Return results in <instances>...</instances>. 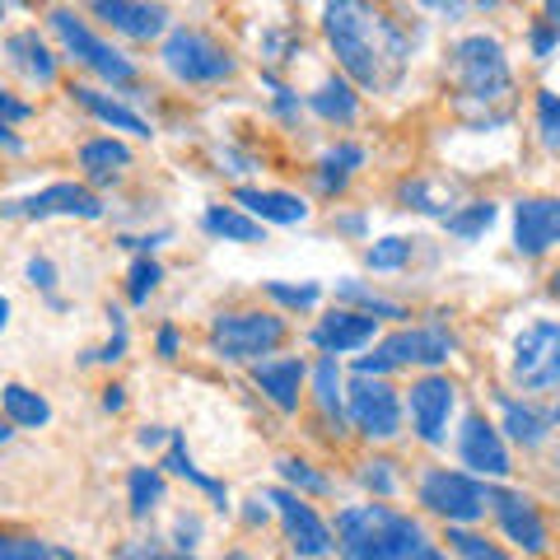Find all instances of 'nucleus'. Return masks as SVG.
Returning <instances> with one entry per match:
<instances>
[{"label":"nucleus","mask_w":560,"mask_h":560,"mask_svg":"<svg viewBox=\"0 0 560 560\" xmlns=\"http://www.w3.org/2000/svg\"><path fill=\"white\" fill-rule=\"evenodd\" d=\"M425 10H434V14H444V20H463L467 10H495L500 0H420Z\"/></svg>","instance_id":"37998d69"},{"label":"nucleus","mask_w":560,"mask_h":560,"mask_svg":"<svg viewBox=\"0 0 560 560\" xmlns=\"http://www.w3.org/2000/svg\"><path fill=\"white\" fill-rule=\"evenodd\" d=\"M420 504L448 523H477L486 514V486L477 477H467V471L434 467L420 481Z\"/></svg>","instance_id":"6e6552de"},{"label":"nucleus","mask_w":560,"mask_h":560,"mask_svg":"<svg viewBox=\"0 0 560 560\" xmlns=\"http://www.w3.org/2000/svg\"><path fill=\"white\" fill-rule=\"evenodd\" d=\"M0 560H70V551L33 537H0Z\"/></svg>","instance_id":"f704fd0d"},{"label":"nucleus","mask_w":560,"mask_h":560,"mask_svg":"<svg viewBox=\"0 0 560 560\" xmlns=\"http://www.w3.org/2000/svg\"><path fill=\"white\" fill-rule=\"evenodd\" d=\"M551 290H556V294H560V271H556V280H551Z\"/></svg>","instance_id":"680f3d73"},{"label":"nucleus","mask_w":560,"mask_h":560,"mask_svg":"<svg viewBox=\"0 0 560 560\" xmlns=\"http://www.w3.org/2000/svg\"><path fill=\"white\" fill-rule=\"evenodd\" d=\"M5 220H51V215H70V220H103V201L94 197L90 187L80 183H51L33 197H20V201H5L0 206Z\"/></svg>","instance_id":"1a4fd4ad"},{"label":"nucleus","mask_w":560,"mask_h":560,"mask_svg":"<svg viewBox=\"0 0 560 560\" xmlns=\"http://www.w3.org/2000/svg\"><path fill=\"white\" fill-rule=\"evenodd\" d=\"M280 341H285V318H276V313H224V318L210 323L215 355L234 364H253L271 355Z\"/></svg>","instance_id":"39448f33"},{"label":"nucleus","mask_w":560,"mask_h":560,"mask_svg":"<svg viewBox=\"0 0 560 560\" xmlns=\"http://www.w3.org/2000/svg\"><path fill=\"white\" fill-rule=\"evenodd\" d=\"M551 420H560V407H556V416H551Z\"/></svg>","instance_id":"0e129e2a"},{"label":"nucleus","mask_w":560,"mask_h":560,"mask_svg":"<svg viewBox=\"0 0 560 560\" xmlns=\"http://www.w3.org/2000/svg\"><path fill=\"white\" fill-rule=\"evenodd\" d=\"M267 500L280 510V523H285V537H290V551L294 556H327L337 541H331V528L308 510V504L294 495V490H267Z\"/></svg>","instance_id":"f8f14e48"},{"label":"nucleus","mask_w":560,"mask_h":560,"mask_svg":"<svg viewBox=\"0 0 560 560\" xmlns=\"http://www.w3.org/2000/svg\"><path fill=\"white\" fill-rule=\"evenodd\" d=\"M323 33L360 90H393L407 70V38L370 0H327Z\"/></svg>","instance_id":"f257e3e1"},{"label":"nucleus","mask_w":560,"mask_h":560,"mask_svg":"<svg viewBox=\"0 0 560 560\" xmlns=\"http://www.w3.org/2000/svg\"><path fill=\"white\" fill-rule=\"evenodd\" d=\"M234 201L257 215L261 224H304L308 220V206L300 197H290V191H261V187H238Z\"/></svg>","instance_id":"aec40b11"},{"label":"nucleus","mask_w":560,"mask_h":560,"mask_svg":"<svg viewBox=\"0 0 560 560\" xmlns=\"http://www.w3.org/2000/svg\"><path fill=\"white\" fill-rule=\"evenodd\" d=\"M164 238H168V234H150V238H121V243H127V248H136V253H150V248H160Z\"/></svg>","instance_id":"603ef678"},{"label":"nucleus","mask_w":560,"mask_h":560,"mask_svg":"<svg viewBox=\"0 0 560 560\" xmlns=\"http://www.w3.org/2000/svg\"><path fill=\"white\" fill-rule=\"evenodd\" d=\"M510 374L523 393H551L560 388V323H533L514 337Z\"/></svg>","instance_id":"423d86ee"},{"label":"nucleus","mask_w":560,"mask_h":560,"mask_svg":"<svg viewBox=\"0 0 560 560\" xmlns=\"http://www.w3.org/2000/svg\"><path fill=\"white\" fill-rule=\"evenodd\" d=\"M127 490H131V514L136 518H145L160 510V500H164V477L154 467H136L131 477H127Z\"/></svg>","instance_id":"2f4dec72"},{"label":"nucleus","mask_w":560,"mask_h":560,"mask_svg":"<svg viewBox=\"0 0 560 560\" xmlns=\"http://www.w3.org/2000/svg\"><path fill=\"white\" fill-rule=\"evenodd\" d=\"M495 215H500V206L495 201H471V206H463V210H448L444 215V230L453 234V238H481L490 224H495Z\"/></svg>","instance_id":"cd10ccee"},{"label":"nucleus","mask_w":560,"mask_h":560,"mask_svg":"<svg viewBox=\"0 0 560 560\" xmlns=\"http://www.w3.org/2000/svg\"><path fill=\"white\" fill-rule=\"evenodd\" d=\"M453 84H458L467 108H495V103H504L514 90L504 47L495 38H486V33L458 38L453 43Z\"/></svg>","instance_id":"7ed1b4c3"},{"label":"nucleus","mask_w":560,"mask_h":560,"mask_svg":"<svg viewBox=\"0 0 560 560\" xmlns=\"http://www.w3.org/2000/svg\"><path fill=\"white\" fill-rule=\"evenodd\" d=\"M28 285H38V290L51 294V285H57V267H51L47 257H33L28 261Z\"/></svg>","instance_id":"49530a36"},{"label":"nucleus","mask_w":560,"mask_h":560,"mask_svg":"<svg viewBox=\"0 0 560 560\" xmlns=\"http://www.w3.org/2000/svg\"><path fill=\"white\" fill-rule=\"evenodd\" d=\"M5 327H10V300L0 294V337H5Z\"/></svg>","instance_id":"13d9d810"},{"label":"nucleus","mask_w":560,"mask_h":560,"mask_svg":"<svg viewBox=\"0 0 560 560\" xmlns=\"http://www.w3.org/2000/svg\"><path fill=\"white\" fill-rule=\"evenodd\" d=\"M160 280H164V267L154 257H136L131 261V276H127V300L131 304H150V294L160 290Z\"/></svg>","instance_id":"72a5a7b5"},{"label":"nucleus","mask_w":560,"mask_h":560,"mask_svg":"<svg viewBox=\"0 0 560 560\" xmlns=\"http://www.w3.org/2000/svg\"><path fill=\"white\" fill-rule=\"evenodd\" d=\"M164 440H168V430H160V425H145V430H140V444H145V448L164 444Z\"/></svg>","instance_id":"864d4df0"},{"label":"nucleus","mask_w":560,"mask_h":560,"mask_svg":"<svg viewBox=\"0 0 560 560\" xmlns=\"http://www.w3.org/2000/svg\"><path fill=\"white\" fill-rule=\"evenodd\" d=\"M261 51H267L271 61H294L290 51H300V38H294V33H267V43H261Z\"/></svg>","instance_id":"a18cd8bd"},{"label":"nucleus","mask_w":560,"mask_h":560,"mask_svg":"<svg viewBox=\"0 0 560 560\" xmlns=\"http://www.w3.org/2000/svg\"><path fill=\"white\" fill-rule=\"evenodd\" d=\"M28 103H20V98H10L5 90H0V121H5V127H14V121H28Z\"/></svg>","instance_id":"09e8293b"},{"label":"nucleus","mask_w":560,"mask_h":560,"mask_svg":"<svg viewBox=\"0 0 560 560\" xmlns=\"http://www.w3.org/2000/svg\"><path fill=\"white\" fill-rule=\"evenodd\" d=\"M500 416H504V430H510V440L523 444V448H537L541 440H547V430H551V416L547 411L523 407V401H514V397H500Z\"/></svg>","instance_id":"5701e85b"},{"label":"nucleus","mask_w":560,"mask_h":560,"mask_svg":"<svg viewBox=\"0 0 560 560\" xmlns=\"http://www.w3.org/2000/svg\"><path fill=\"white\" fill-rule=\"evenodd\" d=\"M178 346H183V341H178V327H164V331H160V355H164V360H178Z\"/></svg>","instance_id":"3c124183"},{"label":"nucleus","mask_w":560,"mask_h":560,"mask_svg":"<svg viewBox=\"0 0 560 560\" xmlns=\"http://www.w3.org/2000/svg\"><path fill=\"white\" fill-rule=\"evenodd\" d=\"M5 57H10L14 70H24L33 84H57V57H51L47 43L33 28L10 33V38H5Z\"/></svg>","instance_id":"412c9836"},{"label":"nucleus","mask_w":560,"mask_h":560,"mask_svg":"<svg viewBox=\"0 0 560 560\" xmlns=\"http://www.w3.org/2000/svg\"><path fill=\"white\" fill-rule=\"evenodd\" d=\"M556 43H560V28L556 24H537L533 28V57H551Z\"/></svg>","instance_id":"de8ad7c7"},{"label":"nucleus","mask_w":560,"mask_h":560,"mask_svg":"<svg viewBox=\"0 0 560 560\" xmlns=\"http://www.w3.org/2000/svg\"><path fill=\"white\" fill-rule=\"evenodd\" d=\"M448 541H453V551H463V556H471V560H500V547H490V541L471 537V533H458V528H453Z\"/></svg>","instance_id":"c03bdc74"},{"label":"nucleus","mask_w":560,"mask_h":560,"mask_svg":"<svg viewBox=\"0 0 560 560\" xmlns=\"http://www.w3.org/2000/svg\"><path fill=\"white\" fill-rule=\"evenodd\" d=\"M261 518H267V504L253 500V504H248V523H261Z\"/></svg>","instance_id":"4d7b16f0"},{"label":"nucleus","mask_w":560,"mask_h":560,"mask_svg":"<svg viewBox=\"0 0 560 560\" xmlns=\"http://www.w3.org/2000/svg\"><path fill=\"white\" fill-rule=\"evenodd\" d=\"M547 24L560 28V0H547Z\"/></svg>","instance_id":"bf43d9fd"},{"label":"nucleus","mask_w":560,"mask_h":560,"mask_svg":"<svg viewBox=\"0 0 560 560\" xmlns=\"http://www.w3.org/2000/svg\"><path fill=\"white\" fill-rule=\"evenodd\" d=\"M374 313H360V308H331L327 318L313 327V346H323L327 355H346V350H360L374 341Z\"/></svg>","instance_id":"a211bd4d"},{"label":"nucleus","mask_w":560,"mask_h":560,"mask_svg":"<svg viewBox=\"0 0 560 560\" xmlns=\"http://www.w3.org/2000/svg\"><path fill=\"white\" fill-rule=\"evenodd\" d=\"M448 416H453V383L440 378V374L420 378L411 388V425H416V434L425 444H444Z\"/></svg>","instance_id":"2eb2a0df"},{"label":"nucleus","mask_w":560,"mask_h":560,"mask_svg":"<svg viewBox=\"0 0 560 560\" xmlns=\"http://www.w3.org/2000/svg\"><path fill=\"white\" fill-rule=\"evenodd\" d=\"M341 230H346V234H364V220H360V215H346Z\"/></svg>","instance_id":"6e6d98bb"},{"label":"nucleus","mask_w":560,"mask_h":560,"mask_svg":"<svg viewBox=\"0 0 560 560\" xmlns=\"http://www.w3.org/2000/svg\"><path fill=\"white\" fill-rule=\"evenodd\" d=\"M486 510H495L500 518V528L510 541H518L523 551H547V523L537 518V510L523 495H514V490H504V486H486Z\"/></svg>","instance_id":"4468645a"},{"label":"nucleus","mask_w":560,"mask_h":560,"mask_svg":"<svg viewBox=\"0 0 560 560\" xmlns=\"http://www.w3.org/2000/svg\"><path fill=\"white\" fill-rule=\"evenodd\" d=\"M337 547L350 560H434L440 551L425 541L420 523L388 504H355L337 514Z\"/></svg>","instance_id":"f03ea898"},{"label":"nucleus","mask_w":560,"mask_h":560,"mask_svg":"<svg viewBox=\"0 0 560 560\" xmlns=\"http://www.w3.org/2000/svg\"><path fill=\"white\" fill-rule=\"evenodd\" d=\"M537 131H541V145L560 150V94L551 90L537 94Z\"/></svg>","instance_id":"4c0bfd02"},{"label":"nucleus","mask_w":560,"mask_h":560,"mask_svg":"<svg viewBox=\"0 0 560 560\" xmlns=\"http://www.w3.org/2000/svg\"><path fill=\"white\" fill-rule=\"evenodd\" d=\"M556 467H560V453H556Z\"/></svg>","instance_id":"69168bd1"},{"label":"nucleus","mask_w":560,"mask_h":560,"mask_svg":"<svg viewBox=\"0 0 560 560\" xmlns=\"http://www.w3.org/2000/svg\"><path fill=\"white\" fill-rule=\"evenodd\" d=\"M90 10L98 14L108 28L127 33L136 43H150L168 28V10L164 5H150V0H90Z\"/></svg>","instance_id":"dca6fc26"},{"label":"nucleus","mask_w":560,"mask_h":560,"mask_svg":"<svg viewBox=\"0 0 560 560\" xmlns=\"http://www.w3.org/2000/svg\"><path fill=\"white\" fill-rule=\"evenodd\" d=\"M346 411H350V420H355V430L370 434V440H393V434L401 430V401L378 374H355L350 397H346Z\"/></svg>","instance_id":"9d476101"},{"label":"nucleus","mask_w":560,"mask_h":560,"mask_svg":"<svg viewBox=\"0 0 560 560\" xmlns=\"http://www.w3.org/2000/svg\"><path fill=\"white\" fill-rule=\"evenodd\" d=\"M308 108L318 117H327V121H341V127H350L355 113H360V98H355V90H350L346 80H323V90L308 98Z\"/></svg>","instance_id":"bb28decb"},{"label":"nucleus","mask_w":560,"mask_h":560,"mask_svg":"<svg viewBox=\"0 0 560 560\" xmlns=\"http://www.w3.org/2000/svg\"><path fill=\"white\" fill-rule=\"evenodd\" d=\"M5 5H14V0H0V10H5Z\"/></svg>","instance_id":"e2e57ef3"},{"label":"nucleus","mask_w":560,"mask_h":560,"mask_svg":"<svg viewBox=\"0 0 560 560\" xmlns=\"http://www.w3.org/2000/svg\"><path fill=\"white\" fill-rule=\"evenodd\" d=\"M267 294L276 304H285V308H313L318 304V285H285V280H267Z\"/></svg>","instance_id":"ea45409f"},{"label":"nucleus","mask_w":560,"mask_h":560,"mask_svg":"<svg viewBox=\"0 0 560 560\" xmlns=\"http://www.w3.org/2000/svg\"><path fill=\"white\" fill-rule=\"evenodd\" d=\"M51 28H57V38L66 43L70 57L84 61L90 70H98L103 80H113V84H136V66H131L127 57H121L117 47H108L103 38H94V33L84 28L70 10H51Z\"/></svg>","instance_id":"9b49d317"},{"label":"nucleus","mask_w":560,"mask_h":560,"mask_svg":"<svg viewBox=\"0 0 560 560\" xmlns=\"http://www.w3.org/2000/svg\"><path fill=\"white\" fill-rule=\"evenodd\" d=\"M401 201H407L411 210H420V215H448V206H453V197L448 191H440L430 178H411V183H401Z\"/></svg>","instance_id":"473e14b6"},{"label":"nucleus","mask_w":560,"mask_h":560,"mask_svg":"<svg viewBox=\"0 0 560 560\" xmlns=\"http://www.w3.org/2000/svg\"><path fill=\"white\" fill-rule=\"evenodd\" d=\"M458 453H463V467H471L477 477H510V453H504V440L495 434V425H486L481 416H467L463 420V434H458Z\"/></svg>","instance_id":"f3484780"},{"label":"nucleus","mask_w":560,"mask_h":560,"mask_svg":"<svg viewBox=\"0 0 560 560\" xmlns=\"http://www.w3.org/2000/svg\"><path fill=\"white\" fill-rule=\"evenodd\" d=\"M70 94H75V103H80V108H84V113H94L98 121H108V127H113V131L150 136V121H145V117H140V113H131V108H121V103H117V98H103L98 90H90V84H75V90H70Z\"/></svg>","instance_id":"4be33fe9"},{"label":"nucleus","mask_w":560,"mask_h":560,"mask_svg":"<svg viewBox=\"0 0 560 560\" xmlns=\"http://www.w3.org/2000/svg\"><path fill=\"white\" fill-rule=\"evenodd\" d=\"M108 318H113V341L94 350V355H84V360H103V364H117L121 355H127V318H121L117 308H108Z\"/></svg>","instance_id":"a19ab883"},{"label":"nucleus","mask_w":560,"mask_h":560,"mask_svg":"<svg viewBox=\"0 0 560 560\" xmlns=\"http://www.w3.org/2000/svg\"><path fill=\"white\" fill-rule=\"evenodd\" d=\"M453 355V337L444 327H407L383 337L370 355L355 360V374H393L411 370V364H444Z\"/></svg>","instance_id":"20e7f679"},{"label":"nucleus","mask_w":560,"mask_h":560,"mask_svg":"<svg viewBox=\"0 0 560 560\" xmlns=\"http://www.w3.org/2000/svg\"><path fill=\"white\" fill-rule=\"evenodd\" d=\"M267 84H271V94H276V113H280V117H294V113H300V103H294V94L285 90V84H276L271 75H267Z\"/></svg>","instance_id":"8fccbe9b"},{"label":"nucleus","mask_w":560,"mask_h":560,"mask_svg":"<svg viewBox=\"0 0 560 560\" xmlns=\"http://www.w3.org/2000/svg\"><path fill=\"white\" fill-rule=\"evenodd\" d=\"M560 243V197H528L514 206V248L518 257H541Z\"/></svg>","instance_id":"ddd939ff"},{"label":"nucleus","mask_w":560,"mask_h":560,"mask_svg":"<svg viewBox=\"0 0 560 560\" xmlns=\"http://www.w3.org/2000/svg\"><path fill=\"white\" fill-rule=\"evenodd\" d=\"M304 360H257L253 364V383L267 393L280 411L300 407V383H304Z\"/></svg>","instance_id":"6ab92c4d"},{"label":"nucleus","mask_w":560,"mask_h":560,"mask_svg":"<svg viewBox=\"0 0 560 560\" xmlns=\"http://www.w3.org/2000/svg\"><path fill=\"white\" fill-rule=\"evenodd\" d=\"M276 467H280V477H285L290 486L308 490V495H327V477H318V471H313L304 458H280Z\"/></svg>","instance_id":"58836bf2"},{"label":"nucleus","mask_w":560,"mask_h":560,"mask_svg":"<svg viewBox=\"0 0 560 560\" xmlns=\"http://www.w3.org/2000/svg\"><path fill=\"white\" fill-rule=\"evenodd\" d=\"M164 66L183 84H220L234 75V57L197 28H173L164 38Z\"/></svg>","instance_id":"0eeeda50"},{"label":"nucleus","mask_w":560,"mask_h":560,"mask_svg":"<svg viewBox=\"0 0 560 560\" xmlns=\"http://www.w3.org/2000/svg\"><path fill=\"white\" fill-rule=\"evenodd\" d=\"M360 481L364 486H370L374 490V495H393V490H397V477H393V463H364L360 467Z\"/></svg>","instance_id":"79ce46f5"},{"label":"nucleus","mask_w":560,"mask_h":560,"mask_svg":"<svg viewBox=\"0 0 560 560\" xmlns=\"http://www.w3.org/2000/svg\"><path fill=\"white\" fill-rule=\"evenodd\" d=\"M121 401H127V397H121V388H108V393H103V411H121Z\"/></svg>","instance_id":"5fc2aeb1"},{"label":"nucleus","mask_w":560,"mask_h":560,"mask_svg":"<svg viewBox=\"0 0 560 560\" xmlns=\"http://www.w3.org/2000/svg\"><path fill=\"white\" fill-rule=\"evenodd\" d=\"M164 467H168V471H178V477H187L191 486H201L206 495L215 500V510H230V495H224V486H220V481H210L206 471L191 463V453L183 448V440H168V458H164Z\"/></svg>","instance_id":"c756f323"},{"label":"nucleus","mask_w":560,"mask_h":560,"mask_svg":"<svg viewBox=\"0 0 560 560\" xmlns=\"http://www.w3.org/2000/svg\"><path fill=\"white\" fill-rule=\"evenodd\" d=\"M80 164L90 168V178L94 183H113L117 178V168H127L131 164V150L121 145V140H90V145L80 150Z\"/></svg>","instance_id":"a878e982"},{"label":"nucleus","mask_w":560,"mask_h":560,"mask_svg":"<svg viewBox=\"0 0 560 560\" xmlns=\"http://www.w3.org/2000/svg\"><path fill=\"white\" fill-rule=\"evenodd\" d=\"M364 164V150L360 145H337V150H327L323 160H318V187L323 191H341L350 183V173H355Z\"/></svg>","instance_id":"c85d7f7f"},{"label":"nucleus","mask_w":560,"mask_h":560,"mask_svg":"<svg viewBox=\"0 0 560 560\" xmlns=\"http://www.w3.org/2000/svg\"><path fill=\"white\" fill-rule=\"evenodd\" d=\"M364 261H370L374 271H401L411 261V238H397V234H388V238H378L370 253H364Z\"/></svg>","instance_id":"e433bc0d"},{"label":"nucleus","mask_w":560,"mask_h":560,"mask_svg":"<svg viewBox=\"0 0 560 560\" xmlns=\"http://www.w3.org/2000/svg\"><path fill=\"white\" fill-rule=\"evenodd\" d=\"M0 407H5V420H14V425H24V430H38L51 420V407L33 388H24V383H5V388H0Z\"/></svg>","instance_id":"b1692460"},{"label":"nucleus","mask_w":560,"mask_h":560,"mask_svg":"<svg viewBox=\"0 0 560 560\" xmlns=\"http://www.w3.org/2000/svg\"><path fill=\"white\" fill-rule=\"evenodd\" d=\"M206 230L215 238H230V243H261V224L243 206H210Z\"/></svg>","instance_id":"393cba45"},{"label":"nucleus","mask_w":560,"mask_h":560,"mask_svg":"<svg viewBox=\"0 0 560 560\" xmlns=\"http://www.w3.org/2000/svg\"><path fill=\"white\" fill-rule=\"evenodd\" d=\"M10 434H14V420H0V444H5Z\"/></svg>","instance_id":"052dcab7"},{"label":"nucleus","mask_w":560,"mask_h":560,"mask_svg":"<svg viewBox=\"0 0 560 560\" xmlns=\"http://www.w3.org/2000/svg\"><path fill=\"white\" fill-rule=\"evenodd\" d=\"M313 397H318V407L327 420H337V430H341V370H337V360H323L318 370H313Z\"/></svg>","instance_id":"7c9ffc66"},{"label":"nucleus","mask_w":560,"mask_h":560,"mask_svg":"<svg viewBox=\"0 0 560 560\" xmlns=\"http://www.w3.org/2000/svg\"><path fill=\"white\" fill-rule=\"evenodd\" d=\"M337 294H341V300H350V304H360V313H374V318H407V308H401V304H388V300H378V294H374V290H364L360 280H341Z\"/></svg>","instance_id":"c9c22d12"}]
</instances>
